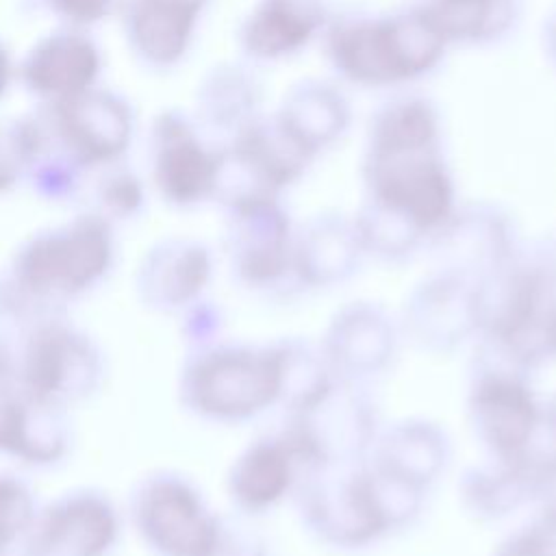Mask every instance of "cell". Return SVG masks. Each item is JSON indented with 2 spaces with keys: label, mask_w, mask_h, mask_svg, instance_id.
Returning <instances> with one entry per match:
<instances>
[{
  "label": "cell",
  "mask_w": 556,
  "mask_h": 556,
  "mask_svg": "<svg viewBox=\"0 0 556 556\" xmlns=\"http://www.w3.org/2000/svg\"><path fill=\"white\" fill-rule=\"evenodd\" d=\"M441 37L424 17L343 28L332 39L337 63L354 80L393 83L415 76L434 63Z\"/></svg>",
  "instance_id": "7"
},
{
  "label": "cell",
  "mask_w": 556,
  "mask_h": 556,
  "mask_svg": "<svg viewBox=\"0 0 556 556\" xmlns=\"http://www.w3.org/2000/svg\"><path fill=\"white\" fill-rule=\"evenodd\" d=\"M469 419L478 441L495 460L521 458L539 441L545 415L526 371L484 361L469 387Z\"/></svg>",
  "instance_id": "6"
},
{
  "label": "cell",
  "mask_w": 556,
  "mask_h": 556,
  "mask_svg": "<svg viewBox=\"0 0 556 556\" xmlns=\"http://www.w3.org/2000/svg\"><path fill=\"white\" fill-rule=\"evenodd\" d=\"M137 515L150 543L165 556H215L219 547L224 519L180 478L154 480Z\"/></svg>",
  "instance_id": "9"
},
{
  "label": "cell",
  "mask_w": 556,
  "mask_h": 556,
  "mask_svg": "<svg viewBox=\"0 0 556 556\" xmlns=\"http://www.w3.org/2000/svg\"><path fill=\"white\" fill-rule=\"evenodd\" d=\"M111 230L100 215H83L35 237L17 258V278L41 298H67L85 291L109 267Z\"/></svg>",
  "instance_id": "5"
},
{
  "label": "cell",
  "mask_w": 556,
  "mask_h": 556,
  "mask_svg": "<svg viewBox=\"0 0 556 556\" xmlns=\"http://www.w3.org/2000/svg\"><path fill=\"white\" fill-rule=\"evenodd\" d=\"M465 506L480 519H504L528 504H536L539 478L530 454L471 467L460 484Z\"/></svg>",
  "instance_id": "19"
},
{
  "label": "cell",
  "mask_w": 556,
  "mask_h": 556,
  "mask_svg": "<svg viewBox=\"0 0 556 556\" xmlns=\"http://www.w3.org/2000/svg\"><path fill=\"white\" fill-rule=\"evenodd\" d=\"M552 356H556V315H554V324H552Z\"/></svg>",
  "instance_id": "32"
},
{
  "label": "cell",
  "mask_w": 556,
  "mask_h": 556,
  "mask_svg": "<svg viewBox=\"0 0 556 556\" xmlns=\"http://www.w3.org/2000/svg\"><path fill=\"white\" fill-rule=\"evenodd\" d=\"M122 0H46L48 9L72 28H83L104 20Z\"/></svg>",
  "instance_id": "28"
},
{
  "label": "cell",
  "mask_w": 556,
  "mask_h": 556,
  "mask_svg": "<svg viewBox=\"0 0 556 556\" xmlns=\"http://www.w3.org/2000/svg\"><path fill=\"white\" fill-rule=\"evenodd\" d=\"M163 278L161 295L169 304H185L193 300L211 278V256L198 243L176 241L163 248L154 261Z\"/></svg>",
  "instance_id": "22"
},
{
  "label": "cell",
  "mask_w": 556,
  "mask_h": 556,
  "mask_svg": "<svg viewBox=\"0 0 556 556\" xmlns=\"http://www.w3.org/2000/svg\"><path fill=\"white\" fill-rule=\"evenodd\" d=\"M295 495L308 532L330 547L361 549L408 526L419 515L426 491L367 458L304 476Z\"/></svg>",
  "instance_id": "1"
},
{
  "label": "cell",
  "mask_w": 556,
  "mask_h": 556,
  "mask_svg": "<svg viewBox=\"0 0 556 556\" xmlns=\"http://www.w3.org/2000/svg\"><path fill=\"white\" fill-rule=\"evenodd\" d=\"M400 328L428 352H452L480 334V282L437 269L406 298Z\"/></svg>",
  "instance_id": "8"
},
{
  "label": "cell",
  "mask_w": 556,
  "mask_h": 556,
  "mask_svg": "<svg viewBox=\"0 0 556 556\" xmlns=\"http://www.w3.org/2000/svg\"><path fill=\"white\" fill-rule=\"evenodd\" d=\"M204 4L206 0H122V28L130 50L150 67L176 65Z\"/></svg>",
  "instance_id": "15"
},
{
  "label": "cell",
  "mask_w": 556,
  "mask_h": 556,
  "mask_svg": "<svg viewBox=\"0 0 556 556\" xmlns=\"http://www.w3.org/2000/svg\"><path fill=\"white\" fill-rule=\"evenodd\" d=\"M222 156L211 152L178 113H163L152 126V178L172 204H195L217 191Z\"/></svg>",
  "instance_id": "12"
},
{
  "label": "cell",
  "mask_w": 556,
  "mask_h": 556,
  "mask_svg": "<svg viewBox=\"0 0 556 556\" xmlns=\"http://www.w3.org/2000/svg\"><path fill=\"white\" fill-rule=\"evenodd\" d=\"M13 61H11V54L9 50L0 43V100L4 98V93L9 91V85L13 80Z\"/></svg>",
  "instance_id": "30"
},
{
  "label": "cell",
  "mask_w": 556,
  "mask_h": 556,
  "mask_svg": "<svg viewBox=\"0 0 556 556\" xmlns=\"http://www.w3.org/2000/svg\"><path fill=\"white\" fill-rule=\"evenodd\" d=\"M109 169L100 185L102 206L115 215L135 213L143 200L141 180L130 169L117 167V163L109 165Z\"/></svg>",
  "instance_id": "26"
},
{
  "label": "cell",
  "mask_w": 556,
  "mask_h": 556,
  "mask_svg": "<svg viewBox=\"0 0 556 556\" xmlns=\"http://www.w3.org/2000/svg\"><path fill=\"white\" fill-rule=\"evenodd\" d=\"M215 556H267V545L252 528L230 526L224 521L219 547Z\"/></svg>",
  "instance_id": "29"
},
{
  "label": "cell",
  "mask_w": 556,
  "mask_h": 556,
  "mask_svg": "<svg viewBox=\"0 0 556 556\" xmlns=\"http://www.w3.org/2000/svg\"><path fill=\"white\" fill-rule=\"evenodd\" d=\"M37 119L41 150L59 156L78 172L119 163L135 132L130 104L122 96L100 87L46 104L43 115Z\"/></svg>",
  "instance_id": "4"
},
{
  "label": "cell",
  "mask_w": 556,
  "mask_h": 556,
  "mask_svg": "<svg viewBox=\"0 0 556 556\" xmlns=\"http://www.w3.org/2000/svg\"><path fill=\"white\" fill-rule=\"evenodd\" d=\"M41 146L37 117L0 122V191H7L28 176Z\"/></svg>",
  "instance_id": "24"
},
{
  "label": "cell",
  "mask_w": 556,
  "mask_h": 556,
  "mask_svg": "<svg viewBox=\"0 0 556 556\" xmlns=\"http://www.w3.org/2000/svg\"><path fill=\"white\" fill-rule=\"evenodd\" d=\"M495 556H556V504H539L534 517L515 530Z\"/></svg>",
  "instance_id": "25"
},
{
  "label": "cell",
  "mask_w": 556,
  "mask_h": 556,
  "mask_svg": "<svg viewBox=\"0 0 556 556\" xmlns=\"http://www.w3.org/2000/svg\"><path fill=\"white\" fill-rule=\"evenodd\" d=\"M232 267L252 289L282 291L298 287L293 271V243L289 222L274 198H256L232 206Z\"/></svg>",
  "instance_id": "10"
},
{
  "label": "cell",
  "mask_w": 556,
  "mask_h": 556,
  "mask_svg": "<svg viewBox=\"0 0 556 556\" xmlns=\"http://www.w3.org/2000/svg\"><path fill=\"white\" fill-rule=\"evenodd\" d=\"M434 119L413 102L393 109L376 132L369 185L374 206L400 217L419 235L439 232L452 219V182L432 154Z\"/></svg>",
  "instance_id": "2"
},
{
  "label": "cell",
  "mask_w": 556,
  "mask_h": 556,
  "mask_svg": "<svg viewBox=\"0 0 556 556\" xmlns=\"http://www.w3.org/2000/svg\"><path fill=\"white\" fill-rule=\"evenodd\" d=\"M543 415H545V426H547L549 432L556 437V393H554V397L549 400V404L543 408Z\"/></svg>",
  "instance_id": "31"
},
{
  "label": "cell",
  "mask_w": 556,
  "mask_h": 556,
  "mask_svg": "<svg viewBox=\"0 0 556 556\" xmlns=\"http://www.w3.org/2000/svg\"><path fill=\"white\" fill-rule=\"evenodd\" d=\"M300 465L280 434L250 443L235 460L228 478L230 495L245 513H263L295 491Z\"/></svg>",
  "instance_id": "17"
},
{
  "label": "cell",
  "mask_w": 556,
  "mask_h": 556,
  "mask_svg": "<svg viewBox=\"0 0 556 556\" xmlns=\"http://www.w3.org/2000/svg\"><path fill=\"white\" fill-rule=\"evenodd\" d=\"M452 445L445 430L421 417L400 419L378 432L369 463L382 471L428 491L445 471Z\"/></svg>",
  "instance_id": "16"
},
{
  "label": "cell",
  "mask_w": 556,
  "mask_h": 556,
  "mask_svg": "<svg viewBox=\"0 0 556 556\" xmlns=\"http://www.w3.org/2000/svg\"><path fill=\"white\" fill-rule=\"evenodd\" d=\"M317 24V13L304 0H265L245 26V46L254 54L276 56L304 43Z\"/></svg>",
  "instance_id": "21"
},
{
  "label": "cell",
  "mask_w": 556,
  "mask_h": 556,
  "mask_svg": "<svg viewBox=\"0 0 556 556\" xmlns=\"http://www.w3.org/2000/svg\"><path fill=\"white\" fill-rule=\"evenodd\" d=\"M193 410L217 421H245L280 404V345H219L200 354L185 376Z\"/></svg>",
  "instance_id": "3"
},
{
  "label": "cell",
  "mask_w": 556,
  "mask_h": 556,
  "mask_svg": "<svg viewBox=\"0 0 556 556\" xmlns=\"http://www.w3.org/2000/svg\"><path fill=\"white\" fill-rule=\"evenodd\" d=\"M508 0H434L424 13L428 26L443 37L478 39L497 28L500 17H508L504 7Z\"/></svg>",
  "instance_id": "23"
},
{
  "label": "cell",
  "mask_w": 556,
  "mask_h": 556,
  "mask_svg": "<svg viewBox=\"0 0 556 556\" xmlns=\"http://www.w3.org/2000/svg\"><path fill=\"white\" fill-rule=\"evenodd\" d=\"M102 70L98 46L80 28H63L39 39L20 65V78L43 104L74 98L91 87Z\"/></svg>",
  "instance_id": "14"
},
{
  "label": "cell",
  "mask_w": 556,
  "mask_h": 556,
  "mask_svg": "<svg viewBox=\"0 0 556 556\" xmlns=\"http://www.w3.org/2000/svg\"><path fill=\"white\" fill-rule=\"evenodd\" d=\"M115 534V521L106 504L98 500H70L43 519L35 556H100Z\"/></svg>",
  "instance_id": "20"
},
{
  "label": "cell",
  "mask_w": 556,
  "mask_h": 556,
  "mask_svg": "<svg viewBox=\"0 0 556 556\" xmlns=\"http://www.w3.org/2000/svg\"><path fill=\"white\" fill-rule=\"evenodd\" d=\"M400 324L374 302H350L334 313L321 339V354L339 380L363 384L395 356Z\"/></svg>",
  "instance_id": "11"
},
{
  "label": "cell",
  "mask_w": 556,
  "mask_h": 556,
  "mask_svg": "<svg viewBox=\"0 0 556 556\" xmlns=\"http://www.w3.org/2000/svg\"><path fill=\"white\" fill-rule=\"evenodd\" d=\"M363 252L356 226L337 219L317 222L293 243L295 282L302 289L341 285L356 271Z\"/></svg>",
  "instance_id": "18"
},
{
  "label": "cell",
  "mask_w": 556,
  "mask_h": 556,
  "mask_svg": "<svg viewBox=\"0 0 556 556\" xmlns=\"http://www.w3.org/2000/svg\"><path fill=\"white\" fill-rule=\"evenodd\" d=\"M30 521V497L22 484L0 478V547Z\"/></svg>",
  "instance_id": "27"
},
{
  "label": "cell",
  "mask_w": 556,
  "mask_h": 556,
  "mask_svg": "<svg viewBox=\"0 0 556 556\" xmlns=\"http://www.w3.org/2000/svg\"><path fill=\"white\" fill-rule=\"evenodd\" d=\"M17 358L20 397L48 406L78 391L93 369V358L85 341L61 326H41L26 337Z\"/></svg>",
  "instance_id": "13"
}]
</instances>
